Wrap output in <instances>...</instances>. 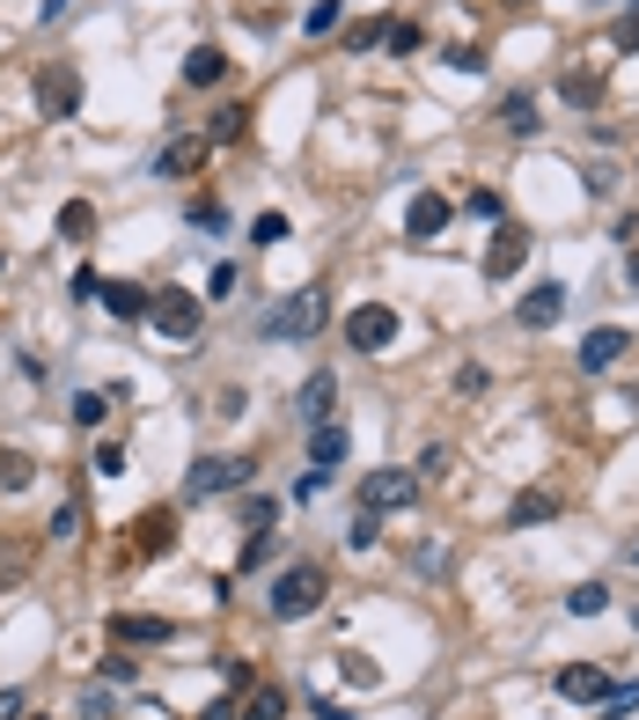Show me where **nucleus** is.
I'll return each instance as SVG.
<instances>
[{"label":"nucleus","instance_id":"f257e3e1","mask_svg":"<svg viewBox=\"0 0 639 720\" xmlns=\"http://www.w3.org/2000/svg\"><path fill=\"white\" fill-rule=\"evenodd\" d=\"M317 610H323V567L301 559V567H287L279 581H272V618H279V625L317 618Z\"/></svg>","mask_w":639,"mask_h":720},{"label":"nucleus","instance_id":"f03ea898","mask_svg":"<svg viewBox=\"0 0 639 720\" xmlns=\"http://www.w3.org/2000/svg\"><path fill=\"white\" fill-rule=\"evenodd\" d=\"M148 323L170 339V346H184V339H198V323H206V309H198L184 287H170V295H148Z\"/></svg>","mask_w":639,"mask_h":720},{"label":"nucleus","instance_id":"7ed1b4c3","mask_svg":"<svg viewBox=\"0 0 639 720\" xmlns=\"http://www.w3.org/2000/svg\"><path fill=\"white\" fill-rule=\"evenodd\" d=\"M250 478H258V464H250V456H198V464H192V493H198V500L243 493Z\"/></svg>","mask_w":639,"mask_h":720},{"label":"nucleus","instance_id":"20e7f679","mask_svg":"<svg viewBox=\"0 0 639 720\" xmlns=\"http://www.w3.org/2000/svg\"><path fill=\"white\" fill-rule=\"evenodd\" d=\"M323 317H331V309H323V287H301L287 309H272V317H265V331H272V339H317Z\"/></svg>","mask_w":639,"mask_h":720},{"label":"nucleus","instance_id":"39448f33","mask_svg":"<svg viewBox=\"0 0 639 720\" xmlns=\"http://www.w3.org/2000/svg\"><path fill=\"white\" fill-rule=\"evenodd\" d=\"M397 339V309L390 301H361L353 317H345V346L353 353H383Z\"/></svg>","mask_w":639,"mask_h":720},{"label":"nucleus","instance_id":"423d86ee","mask_svg":"<svg viewBox=\"0 0 639 720\" xmlns=\"http://www.w3.org/2000/svg\"><path fill=\"white\" fill-rule=\"evenodd\" d=\"M37 111L52 125L81 111V67H37Z\"/></svg>","mask_w":639,"mask_h":720},{"label":"nucleus","instance_id":"0eeeda50","mask_svg":"<svg viewBox=\"0 0 639 720\" xmlns=\"http://www.w3.org/2000/svg\"><path fill=\"white\" fill-rule=\"evenodd\" d=\"M412 493H419V478H412V471H368V478H361V507H368V515L412 507Z\"/></svg>","mask_w":639,"mask_h":720},{"label":"nucleus","instance_id":"6e6552de","mask_svg":"<svg viewBox=\"0 0 639 720\" xmlns=\"http://www.w3.org/2000/svg\"><path fill=\"white\" fill-rule=\"evenodd\" d=\"M448 221H456V206H448L442 192H412V206H404V236H412V243H434Z\"/></svg>","mask_w":639,"mask_h":720},{"label":"nucleus","instance_id":"1a4fd4ad","mask_svg":"<svg viewBox=\"0 0 639 720\" xmlns=\"http://www.w3.org/2000/svg\"><path fill=\"white\" fill-rule=\"evenodd\" d=\"M625 353H632V331H625V323H603V331H589V339H581V368L603 375V368H617Z\"/></svg>","mask_w":639,"mask_h":720},{"label":"nucleus","instance_id":"9d476101","mask_svg":"<svg viewBox=\"0 0 639 720\" xmlns=\"http://www.w3.org/2000/svg\"><path fill=\"white\" fill-rule=\"evenodd\" d=\"M331 404H339V375L317 368L309 382H301V398H295V420L301 426H331Z\"/></svg>","mask_w":639,"mask_h":720},{"label":"nucleus","instance_id":"9b49d317","mask_svg":"<svg viewBox=\"0 0 639 720\" xmlns=\"http://www.w3.org/2000/svg\"><path fill=\"white\" fill-rule=\"evenodd\" d=\"M522 258H529V228H500V236H492V250H486V279H515L522 273Z\"/></svg>","mask_w":639,"mask_h":720},{"label":"nucleus","instance_id":"f8f14e48","mask_svg":"<svg viewBox=\"0 0 639 720\" xmlns=\"http://www.w3.org/2000/svg\"><path fill=\"white\" fill-rule=\"evenodd\" d=\"M515 317L529 323V331H551V323L566 317V287H559V279H544V287H529V295L515 301Z\"/></svg>","mask_w":639,"mask_h":720},{"label":"nucleus","instance_id":"ddd939ff","mask_svg":"<svg viewBox=\"0 0 639 720\" xmlns=\"http://www.w3.org/2000/svg\"><path fill=\"white\" fill-rule=\"evenodd\" d=\"M176 625L170 618H140V610H118L111 618V647H162Z\"/></svg>","mask_w":639,"mask_h":720},{"label":"nucleus","instance_id":"4468645a","mask_svg":"<svg viewBox=\"0 0 639 720\" xmlns=\"http://www.w3.org/2000/svg\"><path fill=\"white\" fill-rule=\"evenodd\" d=\"M559 698H573V706H603V698H611V676L595 670V662H573V670H559Z\"/></svg>","mask_w":639,"mask_h":720},{"label":"nucleus","instance_id":"2eb2a0df","mask_svg":"<svg viewBox=\"0 0 639 720\" xmlns=\"http://www.w3.org/2000/svg\"><path fill=\"white\" fill-rule=\"evenodd\" d=\"M96 295H103V309H111L118 323H140V317H148V287H133V279H103Z\"/></svg>","mask_w":639,"mask_h":720},{"label":"nucleus","instance_id":"dca6fc26","mask_svg":"<svg viewBox=\"0 0 639 720\" xmlns=\"http://www.w3.org/2000/svg\"><path fill=\"white\" fill-rule=\"evenodd\" d=\"M184 81H192V89H221V81H228V52H221V45H192Z\"/></svg>","mask_w":639,"mask_h":720},{"label":"nucleus","instance_id":"f3484780","mask_svg":"<svg viewBox=\"0 0 639 720\" xmlns=\"http://www.w3.org/2000/svg\"><path fill=\"white\" fill-rule=\"evenodd\" d=\"M559 96L573 103V111H589V103L603 96V75H595V67H566V75H559Z\"/></svg>","mask_w":639,"mask_h":720},{"label":"nucleus","instance_id":"a211bd4d","mask_svg":"<svg viewBox=\"0 0 639 720\" xmlns=\"http://www.w3.org/2000/svg\"><path fill=\"white\" fill-rule=\"evenodd\" d=\"M500 125H507L515 140H529V133H537V96H529V89H515V96L500 103Z\"/></svg>","mask_w":639,"mask_h":720},{"label":"nucleus","instance_id":"6ab92c4d","mask_svg":"<svg viewBox=\"0 0 639 720\" xmlns=\"http://www.w3.org/2000/svg\"><path fill=\"white\" fill-rule=\"evenodd\" d=\"M198 162H206V140H170V148H162V162H155V170H162V176H192Z\"/></svg>","mask_w":639,"mask_h":720},{"label":"nucleus","instance_id":"aec40b11","mask_svg":"<svg viewBox=\"0 0 639 720\" xmlns=\"http://www.w3.org/2000/svg\"><path fill=\"white\" fill-rule=\"evenodd\" d=\"M339 670H345V684H353V692H375V684H383V662H375V654H361V647H345Z\"/></svg>","mask_w":639,"mask_h":720},{"label":"nucleus","instance_id":"412c9836","mask_svg":"<svg viewBox=\"0 0 639 720\" xmlns=\"http://www.w3.org/2000/svg\"><path fill=\"white\" fill-rule=\"evenodd\" d=\"M59 236H67V243H89V236H96V206L67 199V206H59Z\"/></svg>","mask_w":639,"mask_h":720},{"label":"nucleus","instance_id":"4be33fe9","mask_svg":"<svg viewBox=\"0 0 639 720\" xmlns=\"http://www.w3.org/2000/svg\"><path fill=\"white\" fill-rule=\"evenodd\" d=\"M236 140H250V103H228V111H214V148H236Z\"/></svg>","mask_w":639,"mask_h":720},{"label":"nucleus","instance_id":"5701e85b","mask_svg":"<svg viewBox=\"0 0 639 720\" xmlns=\"http://www.w3.org/2000/svg\"><path fill=\"white\" fill-rule=\"evenodd\" d=\"M309 456H317V471H331L345 456V426H309Z\"/></svg>","mask_w":639,"mask_h":720},{"label":"nucleus","instance_id":"b1692460","mask_svg":"<svg viewBox=\"0 0 639 720\" xmlns=\"http://www.w3.org/2000/svg\"><path fill=\"white\" fill-rule=\"evenodd\" d=\"M30 478H37V464H30L23 448H0V493H23Z\"/></svg>","mask_w":639,"mask_h":720},{"label":"nucleus","instance_id":"393cba45","mask_svg":"<svg viewBox=\"0 0 639 720\" xmlns=\"http://www.w3.org/2000/svg\"><path fill=\"white\" fill-rule=\"evenodd\" d=\"M566 610H573V618H603V610H611V588H603V581H581V588L566 596Z\"/></svg>","mask_w":639,"mask_h":720},{"label":"nucleus","instance_id":"a878e982","mask_svg":"<svg viewBox=\"0 0 639 720\" xmlns=\"http://www.w3.org/2000/svg\"><path fill=\"white\" fill-rule=\"evenodd\" d=\"M243 720H287V692H279V684H265V692H250Z\"/></svg>","mask_w":639,"mask_h":720},{"label":"nucleus","instance_id":"bb28decb","mask_svg":"<svg viewBox=\"0 0 639 720\" xmlns=\"http://www.w3.org/2000/svg\"><path fill=\"white\" fill-rule=\"evenodd\" d=\"M551 515H559V500H551V493H522L515 500V522H522V529H529V522H551Z\"/></svg>","mask_w":639,"mask_h":720},{"label":"nucleus","instance_id":"cd10ccee","mask_svg":"<svg viewBox=\"0 0 639 720\" xmlns=\"http://www.w3.org/2000/svg\"><path fill=\"white\" fill-rule=\"evenodd\" d=\"M383 45H390L397 59H412V52L426 45V30H419V23H390V37H383Z\"/></svg>","mask_w":639,"mask_h":720},{"label":"nucleus","instance_id":"c85d7f7f","mask_svg":"<svg viewBox=\"0 0 639 720\" xmlns=\"http://www.w3.org/2000/svg\"><path fill=\"white\" fill-rule=\"evenodd\" d=\"M301 30H309V37H331V30H339V0H317V8L301 15Z\"/></svg>","mask_w":639,"mask_h":720},{"label":"nucleus","instance_id":"c756f323","mask_svg":"<svg viewBox=\"0 0 639 720\" xmlns=\"http://www.w3.org/2000/svg\"><path fill=\"white\" fill-rule=\"evenodd\" d=\"M345 545H353V551H375V545H383V537H375V515H368V507L345 522Z\"/></svg>","mask_w":639,"mask_h":720},{"label":"nucleus","instance_id":"7c9ffc66","mask_svg":"<svg viewBox=\"0 0 639 720\" xmlns=\"http://www.w3.org/2000/svg\"><path fill=\"white\" fill-rule=\"evenodd\" d=\"M383 37H390V23H383V15H368V23H353V30H345V45H353V52L383 45Z\"/></svg>","mask_w":639,"mask_h":720},{"label":"nucleus","instance_id":"2f4dec72","mask_svg":"<svg viewBox=\"0 0 639 720\" xmlns=\"http://www.w3.org/2000/svg\"><path fill=\"white\" fill-rule=\"evenodd\" d=\"M250 243H287V214H258L250 221Z\"/></svg>","mask_w":639,"mask_h":720},{"label":"nucleus","instance_id":"473e14b6","mask_svg":"<svg viewBox=\"0 0 639 720\" xmlns=\"http://www.w3.org/2000/svg\"><path fill=\"white\" fill-rule=\"evenodd\" d=\"M632 706H639V684H611V698H603V713H611V720H625Z\"/></svg>","mask_w":639,"mask_h":720},{"label":"nucleus","instance_id":"72a5a7b5","mask_svg":"<svg viewBox=\"0 0 639 720\" xmlns=\"http://www.w3.org/2000/svg\"><path fill=\"white\" fill-rule=\"evenodd\" d=\"M133 676H140L133 654H103V684H133Z\"/></svg>","mask_w":639,"mask_h":720},{"label":"nucleus","instance_id":"f704fd0d","mask_svg":"<svg viewBox=\"0 0 639 720\" xmlns=\"http://www.w3.org/2000/svg\"><path fill=\"white\" fill-rule=\"evenodd\" d=\"M464 214H470V221H500V192H470Z\"/></svg>","mask_w":639,"mask_h":720},{"label":"nucleus","instance_id":"c9c22d12","mask_svg":"<svg viewBox=\"0 0 639 720\" xmlns=\"http://www.w3.org/2000/svg\"><path fill=\"white\" fill-rule=\"evenodd\" d=\"M170 545V515H148L140 522V551H162Z\"/></svg>","mask_w":639,"mask_h":720},{"label":"nucleus","instance_id":"e433bc0d","mask_svg":"<svg viewBox=\"0 0 639 720\" xmlns=\"http://www.w3.org/2000/svg\"><path fill=\"white\" fill-rule=\"evenodd\" d=\"M272 515H279V507H272L265 493H250V500H243V522H250V529H272Z\"/></svg>","mask_w":639,"mask_h":720},{"label":"nucleus","instance_id":"4c0bfd02","mask_svg":"<svg viewBox=\"0 0 639 720\" xmlns=\"http://www.w3.org/2000/svg\"><path fill=\"white\" fill-rule=\"evenodd\" d=\"M75 426H103V398H96V390H81V398H75Z\"/></svg>","mask_w":639,"mask_h":720},{"label":"nucleus","instance_id":"58836bf2","mask_svg":"<svg viewBox=\"0 0 639 720\" xmlns=\"http://www.w3.org/2000/svg\"><path fill=\"white\" fill-rule=\"evenodd\" d=\"M272 551H279V545H272V537H265V529H258V537H250V545H243V559H236V567H265V559H272Z\"/></svg>","mask_w":639,"mask_h":720},{"label":"nucleus","instance_id":"ea45409f","mask_svg":"<svg viewBox=\"0 0 639 720\" xmlns=\"http://www.w3.org/2000/svg\"><path fill=\"white\" fill-rule=\"evenodd\" d=\"M96 471H103V478H125V448H118V442L96 448Z\"/></svg>","mask_w":639,"mask_h":720},{"label":"nucleus","instance_id":"a19ab883","mask_svg":"<svg viewBox=\"0 0 639 720\" xmlns=\"http://www.w3.org/2000/svg\"><path fill=\"white\" fill-rule=\"evenodd\" d=\"M617 52H639V8H632V15H617Z\"/></svg>","mask_w":639,"mask_h":720},{"label":"nucleus","instance_id":"79ce46f5","mask_svg":"<svg viewBox=\"0 0 639 720\" xmlns=\"http://www.w3.org/2000/svg\"><path fill=\"white\" fill-rule=\"evenodd\" d=\"M448 67H464V75H478V67H486V52H478V45H456V52H448Z\"/></svg>","mask_w":639,"mask_h":720},{"label":"nucleus","instance_id":"37998d69","mask_svg":"<svg viewBox=\"0 0 639 720\" xmlns=\"http://www.w3.org/2000/svg\"><path fill=\"white\" fill-rule=\"evenodd\" d=\"M81 720H111V698H103V692H89V698H81Z\"/></svg>","mask_w":639,"mask_h":720},{"label":"nucleus","instance_id":"c03bdc74","mask_svg":"<svg viewBox=\"0 0 639 720\" xmlns=\"http://www.w3.org/2000/svg\"><path fill=\"white\" fill-rule=\"evenodd\" d=\"M0 720H23V692H0Z\"/></svg>","mask_w":639,"mask_h":720},{"label":"nucleus","instance_id":"a18cd8bd","mask_svg":"<svg viewBox=\"0 0 639 720\" xmlns=\"http://www.w3.org/2000/svg\"><path fill=\"white\" fill-rule=\"evenodd\" d=\"M198 720H236V698H214V706H206Z\"/></svg>","mask_w":639,"mask_h":720},{"label":"nucleus","instance_id":"49530a36","mask_svg":"<svg viewBox=\"0 0 639 720\" xmlns=\"http://www.w3.org/2000/svg\"><path fill=\"white\" fill-rule=\"evenodd\" d=\"M59 8H67V0H45V8H37V15H45V23H59Z\"/></svg>","mask_w":639,"mask_h":720},{"label":"nucleus","instance_id":"de8ad7c7","mask_svg":"<svg viewBox=\"0 0 639 720\" xmlns=\"http://www.w3.org/2000/svg\"><path fill=\"white\" fill-rule=\"evenodd\" d=\"M625 273H632V279H639V250H632V258H625Z\"/></svg>","mask_w":639,"mask_h":720},{"label":"nucleus","instance_id":"09e8293b","mask_svg":"<svg viewBox=\"0 0 639 720\" xmlns=\"http://www.w3.org/2000/svg\"><path fill=\"white\" fill-rule=\"evenodd\" d=\"M625 559H639V537H632V545H625Z\"/></svg>","mask_w":639,"mask_h":720},{"label":"nucleus","instance_id":"8fccbe9b","mask_svg":"<svg viewBox=\"0 0 639 720\" xmlns=\"http://www.w3.org/2000/svg\"><path fill=\"white\" fill-rule=\"evenodd\" d=\"M0 273H8V250H0Z\"/></svg>","mask_w":639,"mask_h":720}]
</instances>
